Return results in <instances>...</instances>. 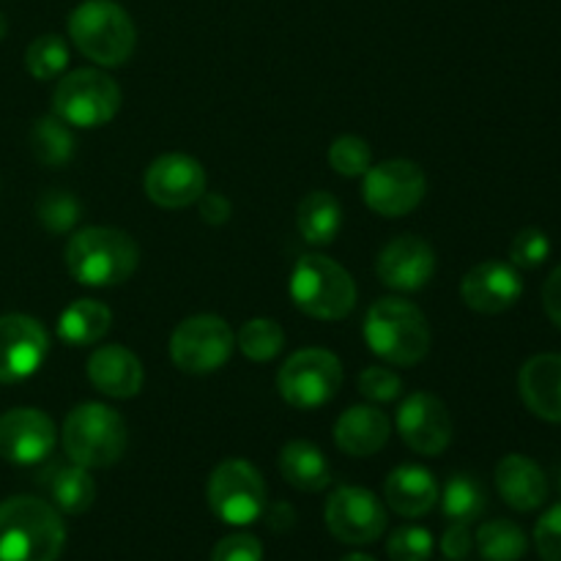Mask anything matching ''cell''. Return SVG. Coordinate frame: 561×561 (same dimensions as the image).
Segmentation results:
<instances>
[{
	"mask_svg": "<svg viewBox=\"0 0 561 561\" xmlns=\"http://www.w3.org/2000/svg\"><path fill=\"white\" fill-rule=\"evenodd\" d=\"M88 381L107 398L129 400L140 394L146 373L140 359L124 345H102L88 359Z\"/></svg>",
	"mask_w": 561,
	"mask_h": 561,
	"instance_id": "d6986e66",
	"label": "cell"
},
{
	"mask_svg": "<svg viewBox=\"0 0 561 561\" xmlns=\"http://www.w3.org/2000/svg\"><path fill=\"white\" fill-rule=\"evenodd\" d=\"M25 66L31 71V77H36V80H55L69 66V47L55 33L33 38L25 53Z\"/></svg>",
	"mask_w": 561,
	"mask_h": 561,
	"instance_id": "1f68e13d",
	"label": "cell"
},
{
	"mask_svg": "<svg viewBox=\"0 0 561 561\" xmlns=\"http://www.w3.org/2000/svg\"><path fill=\"white\" fill-rule=\"evenodd\" d=\"M211 513L228 526H250L266 510V482L261 471L241 458L222 460L206 485Z\"/></svg>",
	"mask_w": 561,
	"mask_h": 561,
	"instance_id": "ba28073f",
	"label": "cell"
},
{
	"mask_svg": "<svg viewBox=\"0 0 561 561\" xmlns=\"http://www.w3.org/2000/svg\"><path fill=\"white\" fill-rule=\"evenodd\" d=\"M69 36L75 47L104 69L124 66L137 44L131 16L113 0H85L69 16Z\"/></svg>",
	"mask_w": 561,
	"mask_h": 561,
	"instance_id": "277c9868",
	"label": "cell"
},
{
	"mask_svg": "<svg viewBox=\"0 0 561 561\" xmlns=\"http://www.w3.org/2000/svg\"><path fill=\"white\" fill-rule=\"evenodd\" d=\"M398 433L405 447L436 458L453 444V416L442 398L431 392H414L400 405Z\"/></svg>",
	"mask_w": 561,
	"mask_h": 561,
	"instance_id": "5bb4252c",
	"label": "cell"
},
{
	"mask_svg": "<svg viewBox=\"0 0 561 561\" xmlns=\"http://www.w3.org/2000/svg\"><path fill=\"white\" fill-rule=\"evenodd\" d=\"M387 557L392 561H427L433 557V535L422 526H400L389 535Z\"/></svg>",
	"mask_w": 561,
	"mask_h": 561,
	"instance_id": "e575fe53",
	"label": "cell"
},
{
	"mask_svg": "<svg viewBox=\"0 0 561 561\" xmlns=\"http://www.w3.org/2000/svg\"><path fill=\"white\" fill-rule=\"evenodd\" d=\"M31 151L47 168H60L75 157V135L58 115H44L31 129Z\"/></svg>",
	"mask_w": 561,
	"mask_h": 561,
	"instance_id": "83f0119b",
	"label": "cell"
},
{
	"mask_svg": "<svg viewBox=\"0 0 561 561\" xmlns=\"http://www.w3.org/2000/svg\"><path fill=\"white\" fill-rule=\"evenodd\" d=\"M425 170L409 159L370 164V170L362 175V197L378 217H405L425 201Z\"/></svg>",
	"mask_w": 561,
	"mask_h": 561,
	"instance_id": "8fae6325",
	"label": "cell"
},
{
	"mask_svg": "<svg viewBox=\"0 0 561 561\" xmlns=\"http://www.w3.org/2000/svg\"><path fill=\"white\" fill-rule=\"evenodd\" d=\"M559 488H561V477H559Z\"/></svg>",
	"mask_w": 561,
	"mask_h": 561,
	"instance_id": "bcb514c9",
	"label": "cell"
},
{
	"mask_svg": "<svg viewBox=\"0 0 561 561\" xmlns=\"http://www.w3.org/2000/svg\"><path fill=\"white\" fill-rule=\"evenodd\" d=\"M5 31H9V22H5L3 11H0V38H3V36H5Z\"/></svg>",
	"mask_w": 561,
	"mask_h": 561,
	"instance_id": "f6af8a7d",
	"label": "cell"
},
{
	"mask_svg": "<svg viewBox=\"0 0 561 561\" xmlns=\"http://www.w3.org/2000/svg\"><path fill=\"white\" fill-rule=\"evenodd\" d=\"M211 561H263V546L255 535L236 531L214 546Z\"/></svg>",
	"mask_w": 561,
	"mask_h": 561,
	"instance_id": "74e56055",
	"label": "cell"
},
{
	"mask_svg": "<svg viewBox=\"0 0 561 561\" xmlns=\"http://www.w3.org/2000/svg\"><path fill=\"white\" fill-rule=\"evenodd\" d=\"M140 250L135 239L118 228L77 230L66 244V268L88 288H115L137 272Z\"/></svg>",
	"mask_w": 561,
	"mask_h": 561,
	"instance_id": "7a4b0ae2",
	"label": "cell"
},
{
	"mask_svg": "<svg viewBox=\"0 0 561 561\" xmlns=\"http://www.w3.org/2000/svg\"><path fill=\"white\" fill-rule=\"evenodd\" d=\"M329 164L337 175L345 179H359L370 170L373 164V151L367 146V140L356 135H343L329 146Z\"/></svg>",
	"mask_w": 561,
	"mask_h": 561,
	"instance_id": "836d02e7",
	"label": "cell"
},
{
	"mask_svg": "<svg viewBox=\"0 0 561 561\" xmlns=\"http://www.w3.org/2000/svg\"><path fill=\"white\" fill-rule=\"evenodd\" d=\"M66 455L82 469H107L118 463L129 444L126 422L104 403H82L69 411L60 433Z\"/></svg>",
	"mask_w": 561,
	"mask_h": 561,
	"instance_id": "5b68a950",
	"label": "cell"
},
{
	"mask_svg": "<svg viewBox=\"0 0 561 561\" xmlns=\"http://www.w3.org/2000/svg\"><path fill=\"white\" fill-rule=\"evenodd\" d=\"M279 474L290 488L305 493H318L332 482L329 460L316 444L310 442H288L279 449Z\"/></svg>",
	"mask_w": 561,
	"mask_h": 561,
	"instance_id": "cb8c5ba5",
	"label": "cell"
},
{
	"mask_svg": "<svg viewBox=\"0 0 561 561\" xmlns=\"http://www.w3.org/2000/svg\"><path fill=\"white\" fill-rule=\"evenodd\" d=\"M383 499H387L389 510L403 518H422L436 507L438 482L422 466H398L383 482Z\"/></svg>",
	"mask_w": 561,
	"mask_h": 561,
	"instance_id": "603a6c76",
	"label": "cell"
},
{
	"mask_svg": "<svg viewBox=\"0 0 561 561\" xmlns=\"http://www.w3.org/2000/svg\"><path fill=\"white\" fill-rule=\"evenodd\" d=\"M47 491L53 496L55 510L66 515H82L96 502V482L88 474V469L71 463L64 469H55L49 474Z\"/></svg>",
	"mask_w": 561,
	"mask_h": 561,
	"instance_id": "4316f807",
	"label": "cell"
},
{
	"mask_svg": "<svg viewBox=\"0 0 561 561\" xmlns=\"http://www.w3.org/2000/svg\"><path fill=\"white\" fill-rule=\"evenodd\" d=\"M376 274L387 288L414 294L436 274V252L420 236H398L378 252Z\"/></svg>",
	"mask_w": 561,
	"mask_h": 561,
	"instance_id": "e0dca14e",
	"label": "cell"
},
{
	"mask_svg": "<svg viewBox=\"0 0 561 561\" xmlns=\"http://www.w3.org/2000/svg\"><path fill=\"white\" fill-rule=\"evenodd\" d=\"M296 225H299V233L307 244L327 247L343 230V208H340L337 197L329 195V192H310L299 203Z\"/></svg>",
	"mask_w": 561,
	"mask_h": 561,
	"instance_id": "484cf974",
	"label": "cell"
},
{
	"mask_svg": "<svg viewBox=\"0 0 561 561\" xmlns=\"http://www.w3.org/2000/svg\"><path fill=\"white\" fill-rule=\"evenodd\" d=\"M535 546L542 561H561V504H553L535 526Z\"/></svg>",
	"mask_w": 561,
	"mask_h": 561,
	"instance_id": "f35d334b",
	"label": "cell"
},
{
	"mask_svg": "<svg viewBox=\"0 0 561 561\" xmlns=\"http://www.w3.org/2000/svg\"><path fill=\"white\" fill-rule=\"evenodd\" d=\"M236 345L252 362H272L285 348V332L272 318H252L241 323Z\"/></svg>",
	"mask_w": 561,
	"mask_h": 561,
	"instance_id": "4dcf8cb0",
	"label": "cell"
},
{
	"mask_svg": "<svg viewBox=\"0 0 561 561\" xmlns=\"http://www.w3.org/2000/svg\"><path fill=\"white\" fill-rule=\"evenodd\" d=\"M329 531L345 546H370L387 531V507L376 493L356 485H343L327 499L323 510Z\"/></svg>",
	"mask_w": 561,
	"mask_h": 561,
	"instance_id": "7c38bea8",
	"label": "cell"
},
{
	"mask_svg": "<svg viewBox=\"0 0 561 561\" xmlns=\"http://www.w3.org/2000/svg\"><path fill=\"white\" fill-rule=\"evenodd\" d=\"M474 548V537H471L469 524H453L442 537V551L449 561H463Z\"/></svg>",
	"mask_w": 561,
	"mask_h": 561,
	"instance_id": "ab89813d",
	"label": "cell"
},
{
	"mask_svg": "<svg viewBox=\"0 0 561 561\" xmlns=\"http://www.w3.org/2000/svg\"><path fill=\"white\" fill-rule=\"evenodd\" d=\"M392 436V422L376 405H351L334 425V444L351 458H370L381 453Z\"/></svg>",
	"mask_w": 561,
	"mask_h": 561,
	"instance_id": "44dd1931",
	"label": "cell"
},
{
	"mask_svg": "<svg viewBox=\"0 0 561 561\" xmlns=\"http://www.w3.org/2000/svg\"><path fill=\"white\" fill-rule=\"evenodd\" d=\"M477 548L485 561H520L529 551L526 531L513 520H488L477 531Z\"/></svg>",
	"mask_w": 561,
	"mask_h": 561,
	"instance_id": "f1b7e54d",
	"label": "cell"
},
{
	"mask_svg": "<svg viewBox=\"0 0 561 561\" xmlns=\"http://www.w3.org/2000/svg\"><path fill=\"white\" fill-rule=\"evenodd\" d=\"M343 387V365L332 351L301 348L279 367L277 389L288 405L312 411L337 398Z\"/></svg>",
	"mask_w": 561,
	"mask_h": 561,
	"instance_id": "9c48e42d",
	"label": "cell"
},
{
	"mask_svg": "<svg viewBox=\"0 0 561 561\" xmlns=\"http://www.w3.org/2000/svg\"><path fill=\"white\" fill-rule=\"evenodd\" d=\"M121 88L99 69H77L60 77L53 91V115L80 129L110 124L121 110Z\"/></svg>",
	"mask_w": 561,
	"mask_h": 561,
	"instance_id": "52a82bcc",
	"label": "cell"
},
{
	"mask_svg": "<svg viewBox=\"0 0 561 561\" xmlns=\"http://www.w3.org/2000/svg\"><path fill=\"white\" fill-rule=\"evenodd\" d=\"M47 351L49 337L36 318H0V383H16L31 378L44 365Z\"/></svg>",
	"mask_w": 561,
	"mask_h": 561,
	"instance_id": "2e32d148",
	"label": "cell"
},
{
	"mask_svg": "<svg viewBox=\"0 0 561 561\" xmlns=\"http://www.w3.org/2000/svg\"><path fill=\"white\" fill-rule=\"evenodd\" d=\"M499 496L518 513L540 510L548 499L546 471L526 455H507L496 466Z\"/></svg>",
	"mask_w": 561,
	"mask_h": 561,
	"instance_id": "7402d4cb",
	"label": "cell"
},
{
	"mask_svg": "<svg viewBox=\"0 0 561 561\" xmlns=\"http://www.w3.org/2000/svg\"><path fill=\"white\" fill-rule=\"evenodd\" d=\"M518 392L526 409L561 425V354H537L520 367Z\"/></svg>",
	"mask_w": 561,
	"mask_h": 561,
	"instance_id": "ffe728a7",
	"label": "cell"
},
{
	"mask_svg": "<svg viewBox=\"0 0 561 561\" xmlns=\"http://www.w3.org/2000/svg\"><path fill=\"white\" fill-rule=\"evenodd\" d=\"M58 444L55 422L38 409H11L0 416V458L14 466H36Z\"/></svg>",
	"mask_w": 561,
	"mask_h": 561,
	"instance_id": "9a60e30c",
	"label": "cell"
},
{
	"mask_svg": "<svg viewBox=\"0 0 561 561\" xmlns=\"http://www.w3.org/2000/svg\"><path fill=\"white\" fill-rule=\"evenodd\" d=\"M66 526L53 504L14 496L0 504V561H58Z\"/></svg>",
	"mask_w": 561,
	"mask_h": 561,
	"instance_id": "6da1fadb",
	"label": "cell"
},
{
	"mask_svg": "<svg viewBox=\"0 0 561 561\" xmlns=\"http://www.w3.org/2000/svg\"><path fill=\"white\" fill-rule=\"evenodd\" d=\"M542 307H546V316L561 329V266L551 272V277L542 285Z\"/></svg>",
	"mask_w": 561,
	"mask_h": 561,
	"instance_id": "b9f144b4",
	"label": "cell"
},
{
	"mask_svg": "<svg viewBox=\"0 0 561 561\" xmlns=\"http://www.w3.org/2000/svg\"><path fill=\"white\" fill-rule=\"evenodd\" d=\"M365 340L378 359L394 367H414L431 351V327L416 305L387 296L367 310Z\"/></svg>",
	"mask_w": 561,
	"mask_h": 561,
	"instance_id": "3957f363",
	"label": "cell"
},
{
	"mask_svg": "<svg viewBox=\"0 0 561 561\" xmlns=\"http://www.w3.org/2000/svg\"><path fill=\"white\" fill-rule=\"evenodd\" d=\"M36 217L49 233H69L80 219V201L71 192L49 190L38 197Z\"/></svg>",
	"mask_w": 561,
	"mask_h": 561,
	"instance_id": "d6a6232c",
	"label": "cell"
},
{
	"mask_svg": "<svg viewBox=\"0 0 561 561\" xmlns=\"http://www.w3.org/2000/svg\"><path fill=\"white\" fill-rule=\"evenodd\" d=\"M340 561H376V559L367 557V553H348V557H343Z\"/></svg>",
	"mask_w": 561,
	"mask_h": 561,
	"instance_id": "ee69618b",
	"label": "cell"
},
{
	"mask_svg": "<svg viewBox=\"0 0 561 561\" xmlns=\"http://www.w3.org/2000/svg\"><path fill=\"white\" fill-rule=\"evenodd\" d=\"M110 323H113V312L107 305L96 299H77L60 312L58 337L71 348H85V345H96L110 332Z\"/></svg>",
	"mask_w": 561,
	"mask_h": 561,
	"instance_id": "d4e9b609",
	"label": "cell"
},
{
	"mask_svg": "<svg viewBox=\"0 0 561 561\" xmlns=\"http://www.w3.org/2000/svg\"><path fill=\"white\" fill-rule=\"evenodd\" d=\"M197 208H201L203 222L208 225H222L230 219V201L219 192H203V197L197 201Z\"/></svg>",
	"mask_w": 561,
	"mask_h": 561,
	"instance_id": "60d3db41",
	"label": "cell"
},
{
	"mask_svg": "<svg viewBox=\"0 0 561 561\" xmlns=\"http://www.w3.org/2000/svg\"><path fill=\"white\" fill-rule=\"evenodd\" d=\"M359 392L373 403H392L403 394V381L394 370L376 365L359 373Z\"/></svg>",
	"mask_w": 561,
	"mask_h": 561,
	"instance_id": "8d00e7d4",
	"label": "cell"
},
{
	"mask_svg": "<svg viewBox=\"0 0 561 561\" xmlns=\"http://www.w3.org/2000/svg\"><path fill=\"white\" fill-rule=\"evenodd\" d=\"M290 299L316 321H343L356 307V283L327 255H301L290 272Z\"/></svg>",
	"mask_w": 561,
	"mask_h": 561,
	"instance_id": "8992f818",
	"label": "cell"
},
{
	"mask_svg": "<svg viewBox=\"0 0 561 561\" xmlns=\"http://www.w3.org/2000/svg\"><path fill=\"white\" fill-rule=\"evenodd\" d=\"M551 255V241L540 228H524L510 244V261L515 268H537Z\"/></svg>",
	"mask_w": 561,
	"mask_h": 561,
	"instance_id": "d590c367",
	"label": "cell"
},
{
	"mask_svg": "<svg viewBox=\"0 0 561 561\" xmlns=\"http://www.w3.org/2000/svg\"><path fill=\"white\" fill-rule=\"evenodd\" d=\"M524 294V279L513 263L485 261L477 263L460 283V296L466 307L480 316H499L515 307Z\"/></svg>",
	"mask_w": 561,
	"mask_h": 561,
	"instance_id": "ac0fdd59",
	"label": "cell"
},
{
	"mask_svg": "<svg viewBox=\"0 0 561 561\" xmlns=\"http://www.w3.org/2000/svg\"><path fill=\"white\" fill-rule=\"evenodd\" d=\"M206 170L197 159L186 153H162L153 159L142 179L148 201L157 203L159 208H190L206 192Z\"/></svg>",
	"mask_w": 561,
	"mask_h": 561,
	"instance_id": "4fadbf2b",
	"label": "cell"
},
{
	"mask_svg": "<svg viewBox=\"0 0 561 561\" xmlns=\"http://www.w3.org/2000/svg\"><path fill=\"white\" fill-rule=\"evenodd\" d=\"M444 515H447L453 524H471V520L480 518L485 513V491H482L480 482L469 474H455L449 477L447 485H444Z\"/></svg>",
	"mask_w": 561,
	"mask_h": 561,
	"instance_id": "f546056e",
	"label": "cell"
},
{
	"mask_svg": "<svg viewBox=\"0 0 561 561\" xmlns=\"http://www.w3.org/2000/svg\"><path fill=\"white\" fill-rule=\"evenodd\" d=\"M236 348L230 323L219 316H192L170 334V359L181 373L208 376L228 365Z\"/></svg>",
	"mask_w": 561,
	"mask_h": 561,
	"instance_id": "30bf717a",
	"label": "cell"
},
{
	"mask_svg": "<svg viewBox=\"0 0 561 561\" xmlns=\"http://www.w3.org/2000/svg\"><path fill=\"white\" fill-rule=\"evenodd\" d=\"M290 524H294V510H290V504H274L272 513H268V526L274 531H285L290 529Z\"/></svg>",
	"mask_w": 561,
	"mask_h": 561,
	"instance_id": "7bdbcfd3",
	"label": "cell"
}]
</instances>
